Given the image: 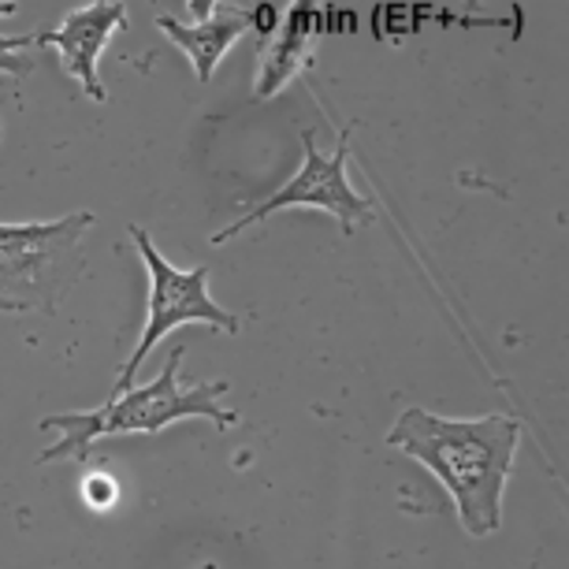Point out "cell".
<instances>
[{"label": "cell", "instance_id": "3", "mask_svg": "<svg viewBox=\"0 0 569 569\" xmlns=\"http://www.w3.org/2000/svg\"><path fill=\"white\" fill-rule=\"evenodd\" d=\"M90 209L60 220L0 223V313H57L86 272Z\"/></svg>", "mask_w": 569, "mask_h": 569}, {"label": "cell", "instance_id": "5", "mask_svg": "<svg viewBox=\"0 0 569 569\" xmlns=\"http://www.w3.org/2000/svg\"><path fill=\"white\" fill-rule=\"evenodd\" d=\"M347 160H350V127H342V131H339V146L331 149V153H325V149L317 146V127H306V131H302V168H298L272 198H264L253 212H246V217L231 220L228 228L209 234V242L223 246V242H231L234 234H242L246 228L268 220L272 212L295 209V206L331 212V217L339 220L342 234H353L358 228H365V223H372L376 206L350 187Z\"/></svg>", "mask_w": 569, "mask_h": 569}, {"label": "cell", "instance_id": "8", "mask_svg": "<svg viewBox=\"0 0 569 569\" xmlns=\"http://www.w3.org/2000/svg\"><path fill=\"white\" fill-rule=\"evenodd\" d=\"M190 8H194V23H182L164 12L157 16V27L164 30L171 46L187 52L198 82H209L234 41L250 34V8L220 4V0H190Z\"/></svg>", "mask_w": 569, "mask_h": 569}, {"label": "cell", "instance_id": "7", "mask_svg": "<svg viewBox=\"0 0 569 569\" xmlns=\"http://www.w3.org/2000/svg\"><path fill=\"white\" fill-rule=\"evenodd\" d=\"M328 30V12L320 4H291L279 16V27L264 41H257V74H253V98L268 101L309 68L320 34Z\"/></svg>", "mask_w": 569, "mask_h": 569}, {"label": "cell", "instance_id": "11", "mask_svg": "<svg viewBox=\"0 0 569 569\" xmlns=\"http://www.w3.org/2000/svg\"><path fill=\"white\" fill-rule=\"evenodd\" d=\"M86 499L93 502V507H112L116 499V485L109 477H93L90 485H86Z\"/></svg>", "mask_w": 569, "mask_h": 569}, {"label": "cell", "instance_id": "12", "mask_svg": "<svg viewBox=\"0 0 569 569\" xmlns=\"http://www.w3.org/2000/svg\"><path fill=\"white\" fill-rule=\"evenodd\" d=\"M4 16H16V4H12V0H0V19H4Z\"/></svg>", "mask_w": 569, "mask_h": 569}, {"label": "cell", "instance_id": "13", "mask_svg": "<svg viewBox=\"0 0 569 569\" xmlns=\"http://www.w3.org/2000/svg\"><path fill=\"white\" fill-rule=\"evenodd\" d=\"M194 569H217V566H212V562H206V566H194Z\"/></svg>", "mask_w": 569, "mask_h": 569}, {"label": "cell", "instance_id": "1", "mask_svg": "<svg viewBox=\"0 0 569 569\" xmlns=\"http://www.w3.org/2000/svg\"><path fill=\"white\" fill-rule=\"evenodd\" d=\"M388 443L436 472L472 540L499 532L502 491L513 472L521 421L510 413L488 417H436L410 406L391 425Z\"/></svg>", "mask_w": 569, "mask_h": 569}, {"label": "cell", "instance_id": "9", "mask_svg": "<svg viewBox=\"0 0 569 569\" xmlns=\"http://www.w3.org/2000/svg\"><path fill=\"white\" fill-rule=\"evenodd\" d=\"M30 46H38L34 34H0V74L27 79V74L34 71V60L23 57Z\"/></svg>", "mask_w": 569, "mask_h": 569}, {"label": "cell", "instance_id": "4", "mask_svg": "<svg viewBox=\"0 0 569 569\" xmlns=\"http://www.w3.org/2000/svg\"><path fill=\"white\" fill-rule=\"evenodd\" d=\"M131 242L149 272V302H146V328L138 331L131 358H127L123 372L116 376V395L134 388L138 369H142L149 350H153L168 331H176L182 325H209L223 331V336H239V317H234L231 309H223L209 291L206 264L176 268L157 250L153 234H149L142 223H131Z\"/></svg>", "mask_w": 569, "mask_h": 569}, {"label": "cell", "instance_id": "2", "mask_svg": "<svg viewBox=\"0 0 569 569\" xmlns=\"http://www.w3.org/2000/svg\"><path fill=\"white\" fill-rule=\"evenodd\" d=\"M182 353L187 347L176 342L168 350V361L149 383H134L131 391L112 395L109 402L98 410H82V413H49L41 417L46 432H60V439L49 450L38 455V466L49 461H86L90 447L98 439L109 436H157L160 428L182 421V417H206L228 432L239 425V413L223 406L228 395V380H201L187 383L182 380Z\"/></svg>", "mask_w": 569, "mask_h": 569}, {"label": "cell", "instance_id": "6", "mask_svg": "<svg viewBox=\"0 0 569 569\" xmlns=\"http://www.w3.org/2000/svg\"><path fill=\"white\" fill-rule=\"evenodd\" d=\"M127 27V4L120 0H98V4H82L60 19V27L38 30V46L52 49L63 63V71L82 86L86 98L109 101V90L101 82V52L109 49L116 30Z\"/></svg>", "mask_w": 569, "mask_h": 569}, {"label": "cell", "instance_id": "10", "mask_svg": "<svg viewBox=\"0 0 569 569\" xmlns=\"http://www.w3.org/2000/svg\"><path fill=\"white\" fill-rule=\"evenodd\" d=\"M279 8L276 4H253L250 8V34H257V41H264L272 30L279 27Z\"/></svg>", "mask_w": 569, "mask_h": 569}]
</instances>
